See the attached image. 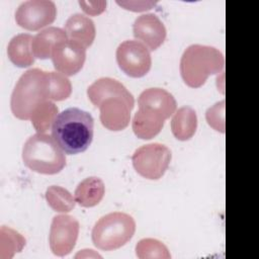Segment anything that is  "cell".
<instances>
[{"instance_id": "obj_8", "label": "cell", "mask_w": 259, "mask_h": 259, "mask_svg": "<svg viewBox=\"0 0 259 259\" xmlns=\"http://www.w3.org/2000/svg\"><path fill=\"white\" fill-rule=\"evenodd\" d=\"M57 16L56 4L51 0H28L15 11L16 23L27 30H38L53 23Z\"/></svg>"}, {"instance_id": "obj_27", "label": "cell", "mask_w": 259, "mask_h": 259, "mask_svg": "<svg viewBox=\"0 0 259 259\" xmlns=\"http://www.w3.org/2000/svg\"><path fill=\"white\" fill-rule=\"evenodd\" d=\"M116 3L124 7V9L136 12L150 10L156 5V2L153 1H117Z\"/></svg>"}, {"instance_id": "obj_12", "label": "cell", "mask_w": 259, "mask_h": 259, "mask_svg": "<svg viewBox=\"0 0 259 259\" xmlns=\"http://www.w3.org/2000/svg\"><path fill=\"white\" fill-rule=\"evenodd\" d=\"M87 96L96 107L107 98H120L132 108H134L135 105L133 94L120 82L109 77H102L94 81L87 88Z\"/></svg>"}, {"instance_id": "obj_3", "label": "cell", "mask_w": 259, "mask_h": 259, "mask_svg": "<svg viewBox=\"0 0 259 259\" xmlns=\"http://www.w3.org/2000/svg\"><path fill=\"white\" fill-rule=\"evenodd\" d=\"M224 66L225 58L218 49L210 46L191 45L182 54L180 74L187 86L198 88L210 75L220 73Z\"/></svg>"}, {"instance_id": "obj_16", "label": "cell", "mask_w": 259, "mask_h": 259, "mask_svg": "<svg viewBox=\"0 0 259 259\" xmlns=\"http://www.w3.org/2000/svg\"><path fill=\"white\" fill-rule=\"evenodd\" d=\"M68 36L64 29L56 26L47 27L37 32L32 39L31 50L34 58L46 60L52 58L54 47L63 40H67Z\"/></svg>"}, {"instance_id": "obj_20", "label": "cell", "mask_w": 259, "mask_h": 259, "mask_svg": "<svg viewBox=\"0 0 259 259\" xmlns=\"http://www.w3.org/2000/svg\"><path fill=\"white\" fill-rule=\"evenodd\" d=\"M197 128V115L193 108L182 106L176 112L171 120V131L173 136L179 141L190 140Z\"/></svg>"}, {"instance_id": "obj_6", "label": "cell", "mask_w": 259, "mask_h": 259, "mask_svg": "<svg viewBox=\"0 0 259 259\" xmlns=\"http://www.w3.org/2000/svg\"><path fill=\"white\" fill-rule=\"evenodd\" d=\"M171 151L165 145L153 143L138 148L132 157L135 170L144 178L160 179L171 162Z\"/></svg>"}, {"instance_id": "obj_11", "label": "cell", "mask_w": 259, "mask_h": 259, "mask_svg": "<svg viewBox=\"0 0 259 259\" xmlns=\"http://www.w3.org/2000/svg\"><path fill=\"white\" fill-rule=\"evenodd\" d=\"M133 32L150 51L157 50L164 42L167 31L163 22L153 13L142 14L133 24Z\"/></svg>"}, {"instance_id": "obj_26", "label": "cell", "mask_w": 259, "mask_h": 259, "mask_svg": "<svg viewBox=\"0 0 259 259\" xmlns=\"http://www.w3.org/2000/svg\"><path fill=\"white\" fill-rule=\"evenodd\" d=\"M205 118L209 126L224 134L225 133V100L217 102L206 110Z\"/></svg>"}, {"instance_id": "obj_4", "label": "cell", "mask_w": 259, "mask_h": 259, "mask_svg": "<svg viewBox=\"0 0 259 259\" xmlns=\"http://www.w3.org/2000/svg\"><path fill=\"white\" fill-rule=\"evenodd\" d=\"M22 160L30 170L46 175L57 174L66 166L64 151L54 137L40 133L26 140L22 148Z\"/></svg>"}, {"instance_id": "obj_24", "label": "cell", "mask_w": 259, "mask_h": 259, "mask_svg": "<svg viewBox=\"0 0 259 259\" xmlns=\"http://www.w3.org/2000/svg\"><path fill=\"white\" fill-rule=\"evenodd\" d=\"M136 255L140 259H170L171 254L161 241L145 238L136 245Z\"/></svg>"}, {"instance_id": "obj_10", "label": "cell", "mask_w": 259, "mask_h": 259, "mask_svg": "<svg viewBox=\"0 0 259 259\" xmlns=\"http://www.w3.org/2000/svg\"><path fill=\"white\" fill-rule=\"evenodd\" d=\"M85 60L86 48L72 39L58 42L52 52L55 69L65 76L77 74L83 68Z\"/></svg>"}, {"instance_id": "obj_15", "label": "cell", "mask_w": 259, "mask_h": 259, "mask_svg": "<svg viewBox=\"0 0 259 259\" xmlns=\"http://www.w3.org/2000/svg\"><path fill=\"white\" fill-rule=\"evenodd\" d=\"M64 30L69 39L75 40L85 48H88L93 44L96 35L93 20L81 13L71 15L65 23Z\"/></svg>"}, {"instance_id": "obj_2", "label": "cell", "mask_w": 259, "mask_h": 259, "mask_svg": "<svg viewBox=\"0 0 259 259\" xmlns=\"http://www.w3.org/2000/svg\"><path fill=\"white\" fill-rule=\"evenodd\" d=\"M51 100L49 73L38 68L24 72L11 94L10 107L19 119H30L32 111L40 103Z\"/></svg>"}, {"instance_id": "obj_22", "label": "cell", "mask_w": 259, "mask_h": 259, "mask_svg": "<svg viewBox=\"0 0 259 259\" xmlns=\"http://www.w3.org/2000/svg\"><path fill=\"white\" fill-rule=\"evenodd\" d=\"M58 112L59 109L53 101L48 100L40 103L35 107L30 116L34 130L40 134H45L47 131L51 130L58 116Z\"/></svg>"}, {"instance_id": "obj_28", "label": "cell", "mask_w": 259, "mask_h": 259, "mask_svg": "<svg viewBox=\"0 0 259 259\" xmlns=\"http://www.w3.org/2000/svg\"><path fill=\"white\" fill-rule=\"evenodd\" d=\"M83 11L89 15H97L105 10V1H79Z\"/></svg>"}, {"instance_id": "obj_1", "label": "cell", "mask_w": 259, "mask_h": 259, "mask_svg": "<svg viewBox=\"0 0 259 259\" xmlns=\"http://www.w3.org/2000/svg\"><path fill=\"white\" fill-rule=\"evenodd\" d=\"M94 119L80 108L70 107L58 114L52 134L60 148L69 155L82 153L93 140Z\"/></svg>"}, {"instance_id": "obj_23", "label": "cell", "mask_w": 259, "mask_h": 259, "mask_svg": "<svg viewBox=\"0 0 259 259\" xmlns=\"http://www.w3.org/2000/svg\"><path fill=\"white\" fill-rule=\"evenodd\" d=\"M46 199L51 208L58 212L71 211L76 204L75 197L70 191L58 185H52L47 189Z\"/></svg>"}, {"instance_id": "obj_19", "label": "cell", "mask_w": 259, "mask_h": 259, "mask_svg": "<svg viewBox=\"0 0 259 259\" xmlns=\"http://www.w3.org/2000/svg\"><path fill=\"white\" fill-rule=\"evenodd\" d=\"M105 185L98 177H88L81 181L75 189L74 197L83 207H92L97 205L103 198Z\"/></svg>"}, {"instance_id": "obj_5", "label": "cell", "mask_w": 259, "mask_h": 259, "mask_svg": "<svg viewBox=\"0 0 259 259\" xmlns=\"http://www.w3.org/2000/svg\"><path fill=\"white\" fill-rule=\"evenodd\" d=\"M136 222L132 215L114 211L101 217L94 225L91 233L95 247L103 251H111L124 246L134 237Z\"/></svg>"}, {"instance_id": "obj_18", "label": "cell", "mask_w": 259, "mask_h": 259, "mask_svg": "<svg viewBox=\"0 0 259 259\" xmlns=\"http://www.w3.org/2000/svg\"><path fill=\"white\" fill-rule=\"evenodd\" d=\"M164 122L165 119L161 116L144 108H139L134 115L132 127L139 139L150 140L161 132Z\"/></svg>"}, {"instance_id": "obj_14", "label": "cell", "mask_w": 259, "mask_h": 259, "mask_svg": "<svg viewBox=\"0 0 259 259\" xmlns=\"http://www.w3.org/2000/svg\"><path fill=\"white\" fill-rule=\"evenodd\" d=\"M139 108L149 110L165 120L174 114L177 103L174 96L162 88H148L138 98Z\"/></svg>"}, {"instance_id": "obj_17", "label": "cell", "mask_w": 259, "mask_h": 259, "mask_svg": "<svg viewBox=\"0 0 259 259\" xmlns=\"http://www.w3.org/2000/svg\"><path fill=\"white\" fill-rule=\"evenodd\" d=\"M33 36L29 33L14 35L7 47L9 60L19 68H26L34 63V56L31 50Z\"/></svg>"}, {"instance_id": "obj_21", "label": "cell", "mask_w": 259, "mask_h": 259, "mask_svg": "<svg viewBox=\"0 0 259 259\" xmlns=\"http://www.w3.org/2000/svg\"><path fill=\"white\" fill-rule=\"evenodd\" d=\"M25 238L17 231L2 226L0 229V259H11L25 246Z\"/></svg>"}, {"instance_id": "obj_9", "label": "cell", "mask_w": 259, "mask_h": 259, "mask_svg": "<svg viewBox=\"0 0 259 259\" xmlns=\"http://www.w3.org/2000/svg\"><path fill=\"white\" fill-rule=\"evenodd\" d=\"M79 229V222L72 215L59 214L54 217L49 236L53 254L59 257L70 254L76 245Z\"/></svg>"}, {"instance_id": "obj_7", "label": "cell", "mask_w": 259, "mask_h": 259, "mask_svg": "<svg viewBox=\"0 0 259 259\" xmlns=\"http://www.w3.org/2000/svg\"><path fill=\"white\" fill-rule=\"evenodd\" d=\"M116 61L127 76L140 78L151 69L152 58L148 48L138 40H124L116 49Z\"/></svg>"}, {"instance_id": "obj_13", "label": "cell", "mask_w": 259, "mask_h": 259, "mask_svg": "<svg viewBox=\"0 0 259 259\" xmlns=\"http://www.w3.org/2000/svg\"><path fill=\"white\" fill-rule=\"evenodd\" d=\"M98 108L100 111V121L107 130L118 132L128 125L133 108L124 100L120 98H107L100 103Z\"/></svg>"}, {"instance_id": "obj_25", "label": "cell", "mask_w": 259, "mask_h": 259, "mask_svg": "<svg viewBox=\"0 0 259 259\" xmlns=\"http://www.w3.org/2000/svg\"><path fill=\"white\" fill-rule=\"evenodd\" d=\"M50 83V95L53 101H62L67 99L72 93L70 80L59 72H48Z\"/></svg>"}]
</instances>
